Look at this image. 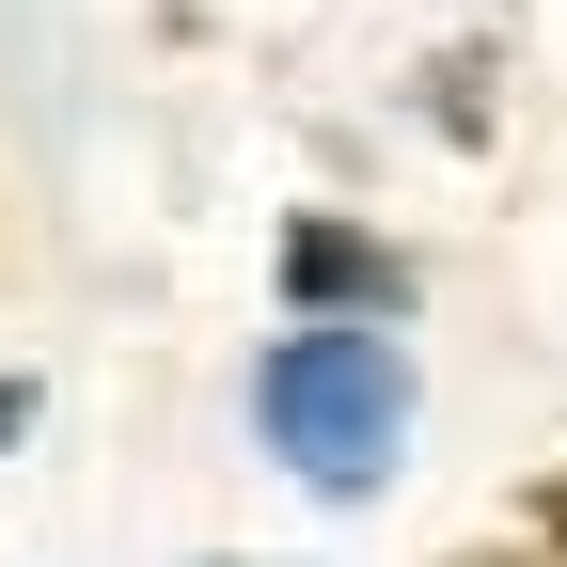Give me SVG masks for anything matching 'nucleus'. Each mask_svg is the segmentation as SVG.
Here are the masks:
<instances>
[{
	"label": "nucleus",
	"mask_w": 567,
	"mask_h": 567,
	"mask_svg": "<svg viewBox=\"0 0 567 567\" xmlns=\"http://www.w3.org/2000/svg\"><path fill=\"white\" fill-rule=\"evenodd\" d=\"M252 425H268V457H300V473L331 488V505H363V488L394 473V442H410V363H394V331H363V316L284 331L268 379H252Z\"/></svg>",
	"instance_id": "nucleus-1"
},
{
	"label": "nucleus",
	"mask_w": 567,
	"mask_h": 567,
	"mask_svg": "<svg viewBox=\"0 0 567 567\" xmlns=\"http://www.w3.org/2000/svg\"><path fill=\"white\" fill-rule=\"evenodd\" d=\"M284 300H316V316H394L410 268H394L379 237H347V221H284Z\"/></svg>",
	"instance_id": "nucleus-2"
},
{
	"label": "nucleus",
	"mask_w": 567,
	"mask_h": 567,
	"mask_svg": "<svg viewBox=\"0 0 567 567\" xmlns=\"http://www.w3.org/2000/svg\"><path fill=\"white\" fill-rule=\"evenodd\" d=\"M536 536H551V551H567V473H551V488H536Z\"/></svg>",
	"instance_id": "nucleus-3"
},
{
	"label": "nucleus",
	"mask_w": 567,
	"mask_h": 567,
	"mask_svg": "<svg viewBox=\"0 0 567 567\" xmlns=\"http://www.w3.org/2000/svg\"><path fill=\"white\" fill-rule=\"evenodd\" d=\"M17 425H32V394H17V379H0V442H17Z\"/></svg>",
	"instance_id": "nucleus-4"
}]
</instances>
